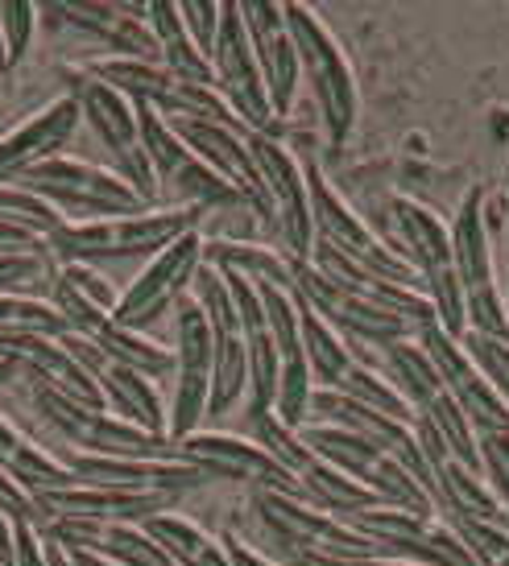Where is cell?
<instances>
[{"label": "cell", "instance_id": "1", "mask_svg": "<svg viewBox=\"0 0 509 566\" xmlns=\"http://www.w3.org/2000/svg\"><path fill=\"white\" fill-rule=\"evenodd\" d=\"M204 207L175 203V207H145L133 216H100V220H66L46 237L54 261H108V256H154L183 232L199 228Z\"/></svg>", "mask_w": 509, "mask_h": 566}, {"label": "cell", "instance_id": "2", "mask_svg": "<svg viewBox=\"0 0 509 566\" xmlns=\"http://www.w3.org/2000/svg\"><path fill=\"white\" fill-rule=\"evenodd\" d=\"M87 71L104 80L108 87L133 99V104H145V108L162 112L166 120L175 116H187V120H211V125H228V128H245L237 112L228 108V99L220 95L216 83L191 80V75H178L166 63H145V59H100V63H87Z\"/></svg>", "mask_w": 509, "mask_h": 566}, {"label": "cell", "instance_id": "3", "mask_svg": "<svg viewBox=\"0 0 509 566\" xmlns=\"http://www.w3.org/2000/svg\"><path fill=\"white\" fill-rule=\"evenodd\" d=\"M282 9H287L290 38H294L299 71H303L311 92H315L328 137H332V145L349 142L352 125H356V80H352L349 59H344L332 30L319 21V13L307 0H282Z\"/></svg>", "mask_w": 509, "mask_h": 566}, {"label": "cell", "instance_id": "4", "mask_svg": "<svg viewBox=\"0 0 509 566\" xmlns=\"http://www.w3.org/2000/svg\"><path fill=\"white\" fill-rule=\"evenodd\" d=\"M59 80H63L66 95L75 99V108H80L83 120L96 128V137L112 149L116 174L142 195L145 203H154L158 178H154V166H149V158H145L133 99H125V95L116 92V87H108L104 80H96L87 66H63Z\"/></svg>", "mask_w": 509, "mask_h": 566}, {"label": "cell", "instance_id": "5", "mask_svg": "<svg viewBox=\"0 0 509 566\" xmlns=\"http://www.w3.org/2000/svg\"><path fill=\"white\" fill-rule=\"evenodd\" d=\"M299 439H303L319 459H328L340 472H349L356 484L373 488L385 504H398V509H411V513H423V517H435V513H439L427 488L418 484L398 459L389 455V451H382L377 442L361 439L349 426L303 422L299 426Z\"/></svg>", "mask_w": 509, "mask_h": 566}, {"label": "cell", "instance_id": "6", "mask_svg": "<svg viewBox=\"0 0 509 566\" xmlns=\"http://www.w3.org/2000/svg\"><path fill=\"white\" fill-rule=\"evenodd\" d=\"M30 394L38 413L80 451H92V455H178V447L166 434H149L104 406H83L42 380H30Z\"/></svg>", "mask_w": 509, "mask_h": 566}, {"label": "cell", "instance_id": "7", "mask_svg": "<svg viewBox=\"0 0 509 566\" xmlns=\"http://www.w3.org/2000/svg\"><path fill=\"white\" fill-rule=\"evenodd\" d=\"M13 182L42 195L63 216H96L100 220V216H133V211L149 207L116 170L92 166V161L59 158V154L30 166L25 174H17Z\"/></svg>", "mask_w": 509, "mask_h": 566}, {"label": "cell", "instance_id": "8", "mask_svg": "<svg viewBox=\"0 0 509 566\" xmlns=\"http://www.w3.org/2000/svg\"><path fill=\"white\" fill-rule=\"evenodd\" d=\"M257 517L266 521L290 558H361V554H377L382 546L365 537L361 530H352L344 517H335L328 509H319L311 501L287 496V492H253Z\"/></svg>", "mask_w": 509, "mask_h": 566}, {"label": "cell", "instance_id": "9", "mask_svg": "<svg viewBox=\"0 0 509 566\" xmlns=\"http://www.w3.org/2000/svg\"><path fill=\"white\" fill-rule=\"evenodd\" d=\"M394 220H398V232L411 249L414 265H418V282H423V294L435 306V323L460 339L468 331V318H464V298H460V282H456V252H451V232L444 228V220L427 211L414 199H394Z\"/></svg>", "mask_w": 509, "mask_h": 566}, {"label": "cell", "instance_id": "10", "mask_svg": "<svg viewBox=\"0 0 509 566\" xmlns=\"http://www.w3.org/2000/svg\"><path fill=\"white\" fill-rule=\"evenodd\" d=\"M195 302L204 306L207 327H211V397L207 413L216 418L224 409H232L249 389V360H245V327H240L237 298L228 290L224 269L199 265L191 277Z\"/></svg>", "mask_w": 509, "mask_h": 566}, {"label": "cell", "instance_id": "11", "mask_svg": "<svg viewBox=\"0 0 509 566\" xmlns=\"http://www.w3.org/2000/svg\"><path fill=\"white\" fill-rule=\"evenodd\" d=\"M451 252H456V282H460L468 327L509 339V306L494 277V252H489V232H485V216H480V190H468V199L460 203V216L451 223Z\"/></svg>", "mask_w": 509, "mask_h": 566}, {"label": "cell", "instance_id": "12", "mask_svg": "<svg viewBox=\"0 0 509 566\" xmlns=\"http://www.w3.org/2000/svg\"><path fill=\"white\" fill-rule=\"evenodd\" d=\"M303 174H307V190H311V223H315V240H328L332 249L352 256L356 265L373 269V273H382V277H389V282L418 285V290H423V282L414 277L411 261H402L398 252L389 249V244L356 216V207L323 178V170H319L315 161L303 166Z\"/></svg>", "mask_w": 509, "mask_h": 566}, {"label": "cell", "instance_id": "13", "mask_svg": "<svg viewBox=\"0 0 509 566\" xmlns=\"http://www.w3.org/2000/svg\"><path fill=\"white\" fill-rule=\"evenodd\" d=\"M133 108H137V133H142L145 158H149V166H154L158 187L170 190L178 203L204 207V211L207 207H237L240 203L237 190L228 187L220 174L211 170L191 145L178 137L162 112L145 108V104H133Z\"/></svg>", "mask_w": 509, "mask_h": 566}, {"label": "cell", "instance_id": "14", "mask_svg": "<svg viewBox=\"0 0 509 566\" xmlns=\"http://www.w3.org/2000/svg\"><path fill=\"white\" fill-rule=\"evenodd\" d=\"M207 59H211V71H216V87L228 99V108L245 120V128L270 133V92H266L257 54L249 46V33H245V17H240L237 0H220V25H216V42L207 50Z\"/></svg>", "mask_w": 509, "mask_h": 566}, {"label": "cell", "instance_id": "15", "mask_svg": "<svg viewBox=\"0 0 509 566\" xmlns=\"http://www.w3.org/2000/svg\"><path fill=\"white\" fill-rule=\"evenodd\" d=\"M245 142H249L257 170L266 178V190H270V220H273V228H278L282 244H287V256L290 261H311L315 223H311V190H307L303 166L294 161V154H290L273 133H253V128H249Z\"/></svg>", "mask_w": 509, "mask_h": 566}, {"label": "cell", "instance_id": "16", "mask_svg": "<svg viewBox=\"0 0 509 566\" xmlns=\"http://www.w3.org/2000/svg\"><path fill=\"white\" fill-rule=\"evenodd\" d=\"M344 521L373 537L382 551H398L402 558L418 566H477V558L468 554L451 525H439V521L398 509V504H368V509L349 513Z\"/></svg>", "mask_w": 509, "mask_h": 566}, {"label": "cell", "instance_id": "17", "mask_svg": "<svg viewBox=\"0 0 509 566\" xmlns=\"http://www.w3.org/2000/svg\"><path fill=\"white\" fill-rule=\"evenodd\" d=\"M199 265H204V232L191 228V232H183L178 240H170L162 252H154V261L137 273V282L116 298L112 323L145 331L154 318L166 315L191 290V277Z\"/></svg>", "mask_w": 509, "mask_h": 566}, {"label": "cell", "instance_id": "18", "mask_svg": "<svg viewBox=\"0 0 509 566\" xmlns=\"http://www.w3.org/2000/svg\"><path fill=\"white\" fill-rule=\"evenodd\" d=\"M178 455L204 468L211 480H237V484H253L257 492L266 488V492H287V496L307 501L299 475L257 439H240V434H224V430H191L187 439H178Z\"/></svg>", "mask_w": 509, "mask_h": 566}, {"label": "cell", "instance_id": "19", "mask_svg": "<svg viewBox=\"0 0 509 566\" xmlns=\"http://www.w3.org/2000/svg\"><path fill=\"white\" fill-rule=\"evenodd\" d=\"M175 406L166 413V439H187L207 418V397H211V327H207L204 306L195 298H178L175 315Z\"/></svg>", "mask_w": 509, "mask_h": 566}, {"label": "cell", "instance_id": "20", "mask_svg": "<svg viewBox=\"0 0 509 566\" xmlns=\"http://www.w3.org/2000/svg\"><path fill=\"white\" fill-rule=\"evenodd\" d=\"M290 285H294L335 331L356 335V339H365V344L385 347V344H394V339H411L414 335V327L402 315L385 311L382 302L365 298V294L352 290V285H340V282H332V277H323L311 261H290Z\"/></svg>", "mask_w": 509, "mask_h": 566}, {"label": "cell", "instance_id": "21", "mask_svg": "<svg viewBox=\"0 0 509 566\" xmlns=\"http://www.w3.org/2000/svg\"><path fill=\"white\" fill-rule=\"evenodd\" d=\"M418 347L430 356L435 373L444 380V389L451 394V401L460 406V413L472 422L477 434H509V409L497 397V389L489 385V377L477 368V360L464 352V344L456 335H447L435 318L427 327H418Z\"/></svg>", "mask_w": 509, "mask_h": 566}, {"label": "cell", "instance_id": "22", "mask_svg": "<svg viewBox=\"0 0 509 566\" xmlns=\"http://www.w3.org/2000/svg\"><path fill=\"white\" fill-rule=\"evenodd\" d=\"M257 290H261V302H266V315H270L273 327V344H278V401H273V413L287 426L311 422V360H307V344H303V327H299V306H294V294L287 285L266 282V277H253Z\"/></svg>", "mask_w": 509, "mask_h": 566}, {"label": "cell", "instance_id": "23", "mask_svg": "<svg viewBox=\"0 0 509 566\" xmlns=\"http://www.w3.org/2000/svg\"><path fill=\"white\" fill-rule=\"evenodd\" d=\"M33 4H38V17H46L50 25L83 33L100 46H108L116 59L162 63V50L142 13H128L112 0H33Z\"/></svg>", "mask_w": 509, "mask_h": 566}, {"label": "cell", "instance_id": "24", "mask_svg": "<svg viewBox=\"0 0 509 566\" xmlns=\"http://www.w3.org/2000/svg\"><path fill=\"white\" fill-rule=\"evenodd\" d=\"M66 468L87 484L162 492V496H178V492L211 484V475L183 455H92V451H80V455H66Z\"/></svg>", "mask_w": 509, "mask_h": 566}, {"label": "cell", "instance_id": "25", "mask_svg": "<svg viewBox=\"0 0 509 566\" xmlns=\"http://www.w3.org/2000/svg\"><path fill=\"white\" fill-rule=\"evenodd\" d=\"M183 142L191 145L195 154L220 174L228 187L240 195V203L257 207L266 220H270V190H266V178L257 170L253 149H249V128H228V125H211V120H187V116H175L170 120Z\"/></svg>", "mask_w": 509, "mask_h": 566}, {"label": "cell", "instance_id": "26", "mask_svg": "<svg viewBox=\"0 0 509 566\" xmlns=\"http://www.w3.org/2000/svg\"><path fill=\"white\" fill-rule=\"evenodd\" d=\"M237 4L266 92H270V108L273 116H282L290 112L294 87H299V54H294V38L287 25V9H282V0H237Z\"/></svg>", "mask_w": 509, "mask_h": 566}, {"label": "cell", "instance_id": "27", "mask_svg": "<svg viewBox=\"0 0 509 566\" xmlns=\"http://www.w3.org/2000/svg\"><path fill=\"white\" fill-rule=\"evenodd\" d=\"M33 501L42 509V525L50 517H75V521H145L154 513H166L175 496L162 492H128V488L112 484H87V480H71L59 488H38Z\"/></svg>", "mask_w": 509, "mask_h": 566}, {"label": "cell", "instance_id": "28", "mask_svg": "<svg viewBox=\"0 0 509 566\" xmlns=\"http://www.w3.org/2000/svg\"><path fill=\"white\" fill-rule=\"evenodd\" d=\"M0 356L13 364L17 377L42 380V385H50V389H59V394H66V397H75L83 406L108 409L96 377L66 352L59 335H9V339H0Z\"/></svg>", "mask_w": 509, "mask_h": 566}, {"label": "cell", "instance_id": "29", "mask_svg": "<svg viewBox=\"0 0 509 566\" xmlns=\"http://www.w3.org/2000/svg\"><path fill=\"white\" fill-rule=\"evenodd\" d=\"M75 128H80V108L71 95H59L54 104L33 112L25 125L13 128L9 137H0V182H13L17 174L54 158L75 137Z\"/></svg>", "mask_w": 509, "mask_h": 566}, {"label": "cell", "instance_id": "30", "mask_svg": "<svg viewBox=\"0 0 509 566\" xmlns=\"http://www.w3.org/2000/svg\"><path fill=\"white\" fill-rule=\"evenodd\" d=\"M100 394L108 401L112 413H121L125 422L142 426L149 434H166V406H162L158 397V385L142 373H133L125 364H112L96 377Z\"/></svg>", "mask_w": 509, "mask_h": 566}, {"label": "cell", "instance_id": "31", "mask_svg": "<svg viewBox=\"0 0 509 566\" xmlns=\"http://www.w3.org/2000/svg\"><path fill=\"white\" fill-rule=\"evenodd\" d=\"M0 472L13 475L17 484L30 488V492L80 480V475L66 468V459L50 455L46 447H38L33 439H25V434H21L4 413H0Z\"/></svg>", "mask_w": 509, "mask_h": 566}, {"label": "cell", "instance_id": "32", "mask_svg": "<svg viewBox=\"0 0 509 566\" xmlns=\"http://www.w3.org/2000/svg\"><path fill=\"white\" fill-rule=\"evenodd\" d=\"M290 294H294V306H299V327H303V344H307V360H311V377L319 385H328L335 389L340 377L349 373L352 364H356V352L344 344V331H335L328 318L319 315L315 306L290 285Z\"/></svg>", "mask_w": 509, "mask_h": 566}, {"label": "cell", "instance_id": "33", "mask_svg": "<svg viewBox=\"0 0 509 566\" xmlns=\"http://www.w3.org/2000/svg\"><path fill=\"white\" fill-rule=\"evenodd\" d=\"M294 475H299V484L307 488V501L319 504V509H328V513H335V517H349V513L368 509V504H385L373 488L356 484L349 472H340L335 463L319 459L315 451H311V459H307Z\"/></svg>", "mask_w": 509, "mask_h": 566}, {"label": "cell", "instance_id": "34", "mask_svg": "<svg viewBox=\"0 0 509 566\" xmlns=\"http://www.w3.org/2000/svg\"><path fill=\"white\" fill-rule=\"evenodd\" d=\"M145 525H149V534L166 546V554L175 558V566H232L224 537H211L207 530H199L191 517H178V513L166 509V513L145 517Z\"/></svg>", "mask_w": 509, "mask_h": 566}, {"label": "cell", "instance_id": "35", "mask_svg": "<svg viewBox=\"0 0 509 566\" xmlns=\"http://www.w3.org/2000/svg\"><path fill=\"white\" fill-rule=\"evenodd\" d=\"M104 352H108L112 364H125L133 373H142L149 380H162L175 373V352L170 347H162L158 339H149L145 331L137 327H121V323H100L96 335H92Z\"/></svg>", "mask_w": 509, "mask_h": 566}, {"label": "cell", "instance_id": "36", "mask_svg": "<svg viewBox=\"0 0 509 566\" xmlns=\"http://www.w3.org/2000/svg\"><path fill=\"white\" fill-rule=\"evenodd\" d=\"M83 551H96L121 566H175V558L149 534L145 521H104Z\"/></svg>", "mask_w": 509, "mask_h": 566}, {"label": "cell", "instance_id": "37", "mask_svg": "<svg viewBox=\"0 0 509 566\" xmlns=\"http://www.w3.org/2000/svg\"><path fill=\"white\" fill-rule=\"evenodd\" d=\"M66 318L46 294H25V290H0V339L9 335H63Z\"/></svg>", "mask_w": 509, "mask_h": 566}, {"label": "cell", "instance_id": "38", "mask_svg": "<svg viewBox=\"0 0 509 566\" xmlns=\"http://www.w3.org/2000/svg\"><path fill=\"white\" fill-rule=\"evenodd\" d=\"M204 261L216 269H240L249 277H266L290 290V256L287 252H270L261 244H245V240H204Z\"/></svg>", "mask_w": 509, "mask_h": 566}, {"label": "cell", "instance_id": "39", "mask_svg": "<svg viewBox=\"0 0 509 566\" xmlns=\"http://www.w3.org/2000/svg\"><path fill=\"white\" fill-rule=\"evenodd\" d=\"M344 397H352V401H361V406H373L382 409V413H389V418H402V422H414V409L411 401L402 397L398 385H389V380L373 368V364H365L361 356H356V364H352L349 373L340 377V385H335Z\"/></svg>", "mask_w": 509, "mask_h": 566}, {"label": "cell", "instance_id": "40", "mask_svg": "<svg viewBox=\"0 0 509 566\" xmlns=\"http://www.w3.org/2000/svg\"><path fill=\"white\" fill-rule=\"evenodd\" d=\"M54 269H59V265H54V252H50V244H38V249L0 252V290L50 294Z\"/></svg>", "mask_w": 509, "mask_h": 566}, {"label": "cell", "instance_id": "41", "mask_svg": "<svg viewBox=\"0 0 509 566\" xmlns=\"http://www.w3.org/2000/svg\"><path fill=\"white\" fill-rule=\"evenodd\" d=\"M0 220L21 223V228H30L33 237L46 240L54 228H63L66 216L54 203H46L42 195L17 187V182H0Z\"/></svg>", "mask_w": 509, "mask_h": 566}, {"label": "cell", "instance_id": "42", "mask_svg": "<svg viewBox=\"0 0 509 566\" xmlns=\"http://www.w3.org/2000/svg\"><path fill=\"white\" fill-rule=\"evenodd\" d=\"M447 525L460 534V542L477 558V566H509V525L464 517H447Z\"/></svg>", "mask_w": 509, "mask_h": 566}, {"label": "cell", "instance_id": "43", "mask_svg": "<svg viewBox=\"0 0 509 566\" xmlns=\"http://www.w3.org/2000/svg\"><path fill=\"white\" fill-rule=\"evenodd\" d=\"M464 352L477 360V368L489 377V385L497 389V397L506 401L509 409V339H497V335H485V331H464L460 335Z\"/></svg>", "mask_w": 509, "mask_h": 566}, {"label": "cell", "instance_id": "44", "mask_svg": "<svg viewBox=\"0 0 509 566\" xmlns=\"http://www.w3.org/2000/svg\"><path fill=\"white\" fill-rule=\"evenodd\" d=\"M33 21H38V4L33 0H0V38H4V63H9V71L30 50Z\"/></svg>", "mask_w": 509, "mask_h": 566}, {"label": "cell", "instance_id": "45", "mask_svg": "<svg viewBox=\"0 0 509 566\" xmlns=\"http://www.w3.org/2000/svg\"><path fill=\"white\" fill-rule=\"evenodd\" d=\"M480 468L489 475V488L509 513V434H477Z\"/></svg>", "mask_w": 509, "mask_h": 566}, {"label": "cell", "instance_id": "46", "mask_svg": "<svg viewBox=\"0 0 509 566\" xmlns=\"http://www.w3.org/2000/svg\"><path fill=\"white\" fill-rule=\"evenodd\" d=\"M178 13L187 21L195 46L207 54L216 42V25H220V0H178Z\"/></svg>", "mask_w": 509, "mask_h": 566}, {"label": "cell", "instance_id": "47", "mask_svg": "<svg viewBox=\"0 0 509 566\" xmlns=\"http://www.w3.org/2000/svg\"><path fill=\"white\" fill-rule=\"evenodd\" d=\"M290 566H418V563H411V558L361 554V558H290Z\"/></svg>", "mask_w": 509, "mask_h": 566}, {"label": "cell", "instance_id": "48", "mask_svg": "<svg viewBox=\"0 0 509 566\" xmlns=\"http://www.w3.org/2000/svg\"><path fill=\"white\" fill-rule=\"evenodd\" d=\"M38 244H46V240H42V237H33L30 228H21V223L0 220V252H13V249H38Z\"/></svg>", "mask_w": 509, "mask_h": 566}, {"label": "cell", "instance_id": "49", "mask_svg": "<svg viewBox=\"0 0 509 566\" xmlns=\"http://www.w3.org/2000/svg\"><path fill=\"white\" fill-rule=\"evenodd\" d=\"M224 546H228V558H232V566H278L273 558L257 554L253 546H245L237 534H224Z\"/></svg>", "mask_w": 509, "mask_h": 566}, {"label": "cell", "instance_id": "50", "mask_svg": "<svg viewBox=\"0 0 509 566\" xmlns=\"http://www.w3.org/2000/svg\"><path fill=\"white\" fill-rule=\"evenodd\" d=\"M0 563L13 566V521L0 513Z\"/></svg>", "mask_w": 509, "mask_h": 566}, {"label": "cell", "instance_id": "51", "mask_svg": "<svg viewBox=\"0 0 509 566\" xmlns=\"http://www.w3.org/2000/svg\"><path fill=\"white\" fill-rule=\"evenodd\" d=\"M71 558H75V566H121V563H112V558H104V554L96 551H66Z\"/></svg>", "mask_w": 509, "mask_h": 566}, {"label": "cell", "instance_id": "52", "mask_svg": "<svg viewBox=\"0 0 509 566\" xmlns=\"http://www.w3.org/2000/svg\"><path fill=\"white\" fill-rule=\"evenodd\" d=\"M46 563L50 566H75V558H71V554H66L59 542H50V537H46Z\"/></svg>", "mask_w": 509, "mask_h": 566}, {"label": "cell", "instance_id": "53", "mask_svg": "<svg viewBox=\"0 0 509 566\" xmlns=\"http://www.w3.org/2000/svg\"><path fill=\"white\" fill-rule=\"evenodd\" d=\"M13 380H17V368L4 360V356H0V385H13Z\"/></svg>", "mask_w": 509, "mask_h": 566}, {"label": "cell", "instance_id": "54", "mask_svg": "<svg viewBox=\"0 0 509 566\" xmlns=\"http://www.w3.org/2000/svg\"><path fill=\"white\" fill-rule=\"evenodd\" d=\"M506 195H509V166H506Z\"/></svg>", "mask_w": 509, "mask_h": 566}, {"label": "cell", "instance_id": "55", "mask_svg": "<svg viewBox=\"0 0 509 566\" xmlns=\"http://www.w3.org/2000/svg\"><path fill=\"white\" fill-rule=\"evenodd\" d=\"M0 566H4V563H0Z\"/></svg>", "mask_w": 509, "mask_h": 566}]
</instances>
